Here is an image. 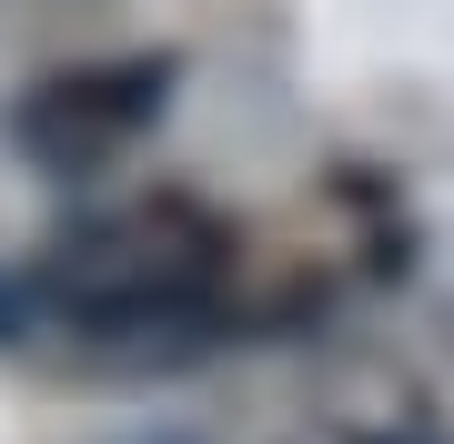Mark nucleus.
<instances>
[{"instance_id": "nucleus-1", "label": "nucleus", "mask_w": 454, "mask_h": 444, "mask_svg": "<svg viewBox=\"0 0 454 444\" xmlns=\"http://www.w3.org/2000/svg\"><path fill=\"white\" fill-rule=\"evenodd\" d=\"M212 273H223V222L192 213V202H142V213H121V222H91L82 243L61 253V293L91 303V313L192 303Z\"/></svg>"}, {"instance_id": "nucleus-2", "label": "nucleus", "mask_w": 454, "mask_h": 444, "mask_svg": "<svg viewBox=\"0 0 454 444\" xmlns=\"http://www.w3.org/2000/svg\"><path fill=\"white\" fill-rule=\"evenodd\" d=\"M142 112H152V71H131V82L91 71V82H61V91H41L31 112H20V132H41L51 152H61V162H82V152L121 142Z\"/></svg>"}]
</instances>
